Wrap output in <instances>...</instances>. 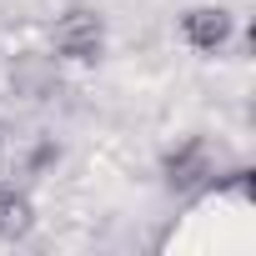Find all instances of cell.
I'll return each instance as SVG.
<instances>
[{"mask_svg":"<svg viewBox=\"0 0 256 256\" xmlns=\"http://www.w3.org/2000/svg\"><path fill=\"white\" fill-rule=\"evenodd\" d=\"M36 231V206L26 191L0 186V241H26Z\"/></svg>","mask_w":256,"mask_h":256,"instance_id":"4","label":"cell"},{"mask_svg":"<svg viewBox=\"0 0 256 256\" xmlns=\"http://www.w3.org/2000/svg\"><path fill=\"white\" fill-rule=\"evenodd\" d=\"M10 80L20 86V90H50L56 86V66L46 60V56H36V50H26V56H16V66H10Z\"/></svg>","mask_w":256,"mask_h":256,"instance_id":"5","label":"cell"},{"mask_svg":"<svg viewBox=\"0 0 256 256\" xmlns=\"http://www.w3.org/2000/svg\"><path fill=\"white\" fill-rule=\"evenodd\" d=\"M161 181H166V191H176V196L211 191V186L221 181L211 146H206L201 136H186V141H176V146L166 151V161H161Z\"/></svg>","mask_w":256,"mask_h":256,"instance_id":"1","label":"cell"},{"mask_svg":"<svg viewBox=\"0 0 256 256\" xmlns=\"http://www.w3.org/2000/svg\"><path fill=\"white\" fill-rule=\"evenodd\" d=\"M231 30H236V20H231L226 6H191L181 16V40L191 50H201V56H216L231 40Z\"/></svg>","mask_w":256,"mask_h":256,"instance_id":"3","label":"cell"},{"mask_svg":"<svg viewBox=\"0 0 256 256\" xmlns=\"http://www.w3.org/2000/svg\"><path fill=\"white\" fill-rule=\"evenodd\" d=\"M50 46H56V56L60 60H100V50H106V20L96 16V10H86V6H70L66 16H56V26H50Z\"/></svg>","mask_w":256,"mask_h":256,"instance_id":"2","label":"cell"}]
</instances>
